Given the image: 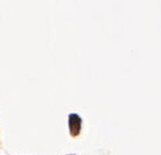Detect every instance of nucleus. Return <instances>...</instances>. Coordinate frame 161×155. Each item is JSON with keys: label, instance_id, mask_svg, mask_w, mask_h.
<instances>
[{"label": "nucleus", "instance_id": "1", "mask_svg": "<svg viewBox=\"0 0 161 155\" xmlns=\"http://www.w3.org/2000/svg\"><path fill=\"white\" fill-rule=\"evenodd\" d=\"M69 126H70V133L71 135L76 136L78 135L82 126V120L77 114H70L69 115Z\"/></svg>", "mask_w": 161, "mask_h": 155}]
</instances>
